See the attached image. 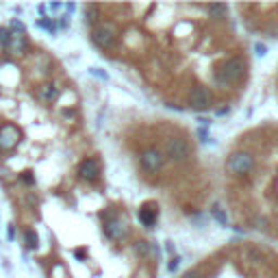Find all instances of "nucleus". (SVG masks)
I'll return each instance as SVG.
<instances>
[{
	"mask_svg": "<svg viewBox=\"0 0 278 278\" xmlns=\"http://www.w3.org/2000/svg\"><path fill=\"white\" fill-rule=\"evenodd\" d=\"M180 278H202V270L200 267H191V270H187Z\"/></svg>",
	"mask_w": 278,
	"mask_h": 278,
	"instance_id": "obj_15",
	"label": "nucleus"
},
{
	"mask_svg": "<svg viewBox=\"0 0 278 278\" xmlns=\"http://www.w3.org/2000/svg\"><path fill=\"white\" fill-rule=\"evenodd\" d=\"M4 48H7L9 52H13V54H22L26 50V37H24V33H11V39H9V44L4 46Z\"/></svg>",
	"mask_w": 278,
	"mask_h": 278,
	"instance_id": "obj_8",
	"label": "nucleus"
},
{
	"mask_svg": "<svg viewBox=\"0 0 278 278\" xmlns=\"http://www.w3.org/2000/svg\"><path fill=\"white\" fill-rule=\"evenodd\" d=\"M106 235H109L111 239H122L124 235H126V228H124L120 222H109V224H106Z\"/></svg>",
	"mask_w": 278,
	"mask_h": 278,
	"instance_id": "obj_11",
	"label": "nucleus"
},
{
	"mask_svg": "<svg viewBox=\"0 0 278 278\" xmlns=\"http://www.w3.org/2000/svg\"><path fill=\"white\" fill-rule=\"evenodd\" d=\"M148 250H150V245H148L146 242H137V243H135V252L139 254V257H146Z\"/></svg>",
	"mask_w": 278,
	"mask_h": 278,
	"instance_id": "obj_14",
	"label": "nucleus"
},
{
	"mask_svg": "<svg viewBox=\"0 0 278 278\" xmlns=\"http://www.w3.org/2000/svg\"><path fill=\"white\" fill-rule=\"evenodd\" d=\"M9 39H11V31H9V29H0V44L7 46Z\"/></svg>",
	"mask_w": 278,
	"mask_h": 278,
	"instance_id": "obj_16",
	"label": "nucleus"
},
{
	"mask_svg": "<svg viewBox=\"0 0 278 278\" xmlns=\"http://www.w3.org/2000/svg\"><path fill=\"white\" fill-rule=\"evenodd\" d=\"M155 215H156V211H155V208H152V211H148V207L139 211V220H141L146 226H152V224H155Z\"/></svg>",
	"mask_w": 278,
	"mask_h": 278,
	"instance_id": "obj_12",
	"label": "nucleus"
},
{
	"mask_svg": "<svg viewBox=\"0 0 278 278\" xmlns=\"http://www.w3.org/2000/svg\"><path fill=\"white\" fill-rule=\"evenodd\" d=\"M226 174L235 176V178H248L257 168V159L252 156L250 150H235L226 156Z\"/></svg>",
	"mask_w": 278,
	"mask_h": 278,
	"instance_id": "obj_1",
	"label": "nucleus"
},
{
	"mask_svg": "<svg viewBox=\"0 0 278 278\" xmlns=\"http://www.w3.org/2000/svg\"><path fill=\"white\" fill-rule=\"evenodd\" d=\"M139 161H141V168L146 170V172H159V170L163 168L165 156H163V152L155 150V148H148V150L139 156Z\"/></svg>",
	"mask_w": 278,
	"mask_h": 278,
	"instance_id": "obj_6",
	"label": "nucleus"
},
{
	"mask_svg": "<svg viewBox=\"0 0 278 278\" xmlns=\"http://www.w3.org/2000/svg\"><path fill=\"white\" fill-rule=\"evenodd\" d=\"M24 242L29 243V248H37V245H39V237H37L35 230H26V233H24Z\"/></svg>",
	"mask_w": 278,
	"mask_h": 278,
	"instance_id": "obj_13",
	"label": "nucleus"
},
{
	"mask_svg": "<svg viewBox=\"0 0 278 278\" xmlns=\"http://www.w3.org/2000/svg\"><path fill=\"white\" fill-rule=\"evenodd\" d=\"M213 215H215V220L220 222V224H226V215L220 211V208H215V211H213Z\"/></svg>",
	"mask_w": 278,
	"mask_h": 278,
	"instance_id": "obj_17",
	"label": "nucleus"
},
{
	"mask_svg": "<svg viewBox=\"0 0 278 278\" xmlns=\"http://www.w3.org/2000/svg\"><path fill=\"white\" fill-rule=\"evenodd\" d=\"M78 174H81L83 180H96V176H98V163L94 159L83 161L81 168H78Z\"/></svg>",
	"mask_w": 278,
	"mask_h": 278,
	"instance_id": "obj_9",
	"label": "nucleus"
},
{
	"mask_svg": "<svg viewBox=\"0 0 278 278\" xmlns=\"http://www.w3.org/2000/svg\"><path fill=\"white\" fill-rule=\"evenodd\" d=\"M165 155H168L170 159H174V161L187 159V156H189V143H187V139H183V137L168 139V143H165Z\"/></svg>",
	"mask_w": 278,
	"mask_h": 278,
	"instance_id": "obj_5",
	"label": "nucleus"
},
{
	"mask_svg": "<svg viewBox=\"0 0 278 278\" xmlns=\"http://www.w3.org/2000/svg\"><path fill=\"white\" fill-rule=\"evenodd\" d=\"M220 72L228 85L242 83L243 78L248 76V63H245V59H242V57H230L220 66Z\"/></svg>",
	"mask_w": 278,
	"mask_h": 278,
	"instance_id": "obj_2",
	"label": "nucleus"
},
{
	"mask_svg": "<svg viewBox=\"0 0 278 278\" xmlns=\"http://www.w3.org/2000/svg\"><path fill=\"white\" fill-rule=\"evenodd\" d=\"M37 96H39V100H44V103H52V100L59 96V89L54 85H41L39 91H37Z\"/></svg>",
	"mask_w": 278,
	"mask_h": 278,
	"instance_id": "obj_10",
	"label": "nucleus"
},
{
	"mask_svg": "<svg viewBox=\"0 0 278 278\" xmlns=\"http://www.w3.org/2000/svg\"><path fill=\"white\" fill-rule=\"evenodd\" d=\"M20 131H17L13 124H7V126L0 128V150H11L17 141H20Z\"/></svg>",
	"mask_w": 278,
	"mask_h": 278,
	"instance_id": "obj_7",
	"label": "nucleus"
},
{
	"mask_svg": "<svg viewBox=\"0 0 278 278\" xmlns=\"http://www.w3.org/2000/svg\"><path fill=\"white\" fill-rule=\"evenodd\" d=\"M187 104L191 106V109H196V111L211 109V106H213V94H211V89H208V87H202V85L191 87V89H189V94H187Z\"/></svg>",
	"mask_w": 278,
	"mask_h": 278,
	"instance_id": "obj_3",
	"label": "nucleus"
},
{
	"mask_svg": "<svg viewBox=\"0 0 278 278\" xmlns=\"http://www.w3.org/2000/svg\"><path fill=\"white\" fill-rule=\"evenodd\" d=\"M91 41H94L98 48L103 50H109L111 46L115 44V31L111 24H98L94 26V31H91Z\"/></svg>",
	"mask_w": 278,
	"mask_h": 278,
	"instance_id": "obj_4",
	"label": "nucleus"
}]
</instances>
